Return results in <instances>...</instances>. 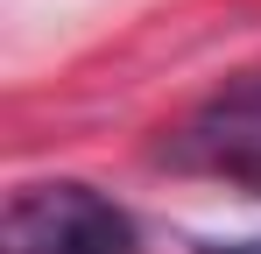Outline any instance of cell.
I'll list each match as a JSON object with an SVG mask.
<instances>
[{
	"label": "cell",
	"mask_w": 261,
	"mask_h": 254,
	"mask_svg": "<svg viewBox=\"0 0 261 254\" xmlns=\"http://www.w3.org/2000/svg\"><path fill=\"white\" fill-rule=\"evenodd\" d=\"M176 163L191 169H226V176H261V78L219 92L212 106H198L170 141Z\"/></svg>",
	"instance_id": "7a4b0ae2"
},
{
	"label": "cell",
	"mask_w": 261,
	"mask_h": 254,
	"mask_svg": "<svg viewBox=\"0 0 261 254\" xmlns=\"http://www.w3.org/2000/svg\"><path fill=\"white\" fill-rule=\"evenodd\" d=\"M7 254H134V219L92 184H29L0 219Z\"/></svg>",
	"instance_id": "6da1fadb"
},
{
	"label": "cell",
	"mask_w": 261,
	"mask_h": 254,
	"mask_svg": "<svg viewBox=\"0 0 261 254\" xmlns=\"http://www.w3.org/2000/svg\"><path fill=\"white\" fill-rule=\"evenodd\" d=\"M205 254H261V240H219V247H205Z\"/></svg>",
	"instance_id": "3957f363"
}]
</instances>
